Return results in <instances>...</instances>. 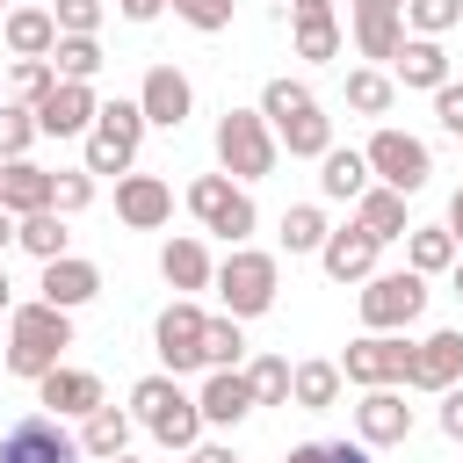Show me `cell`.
Listing matches in <instances>:
<instances>
[{
  "mask_svg": "<svg viewBox=\"0 0 463 463\" xmlns=\"http://www.w3.org/2000/svg\"><path fill=\"white\" fill-rule=\"evenodd\" d=\"M65 347H72V311H58V304H43V297L7 311V376L43 383V376L65 362Z\"/></svg>",
  "mask_w": 463,
  "mask_h": 463,
  "instance_id": "6da1fadb",
  "label": "cell"
},
{
  "mask_svg": "<svg viewBox=\"0 0 463 463\" xmlns=\"http://www.w3.org/2000/svg\"><path fill=\"white\" fill-rule=\"evenodd\" d=\"M260 116H268V130H275V145L289 159H326L333 152V116L318 109V94L304 80H268L260 87Z\"/></svg>",
  "mask_w": 463,
  "mask_h": 463,
  "instance_id": "7a4b0ae2",
  "label": "cell"
},
{
  "mask_svg": "<svg viewBox=\"0 0 463 463\" xmlns=\"http://www.w3.org/2000/svg\"><path fill=\"white\" fill-rule=\"evenodd\" d=\"M130 412L145 420V434L152 441H166V449H195L203 441V405L181 391V376H137L130 383Z\"/></svg>",
  "mask_w": 463,
  "mask_h": 463,
  "instance_id": "3957f363",
  "label": "cell"
},
{
  "mask_svg": "<svg viewBox=\"0 0 463 463\" xmlns=\"http://www.w3.org/2000/svg\"><path fill=\"white\" fill-rule=\"evenodd\" d=\"M210 289L224 297L232 318H260V311H275L282 268H275V253H260V246H232V253L217 260V282H210Z\"/></svg>",
  "mask_w": 463,
  "mask_h": 463,
  "instance_id": "277c9868",
  "label": "cell"
},
{
  "mask_svg": "<svg viewBox=\"0 0 463 463\" xmlns=\"http://www.w3.org/2000/svg\"><path fill=\"white\" fill-rule=\"evenodd\" d=\"M275 130H268V116L260 109H224L217 116V166L246 188V181H260V174H275Z\"/></svg>",
  "mask_w": 463,
  "mask_h": 463,
  "instance_id": "5b68a950",
  "label": "cell"
},
{
  "mask_svg": "<svg viewBox=\"0 0 463 463\" xmlns=\"http://www.w3.org/2000/svg\"><path fill=\"white\" fill-rule=\"evenodd\" d=\"M188 210H195L203 232H217V239H232V246H246V232L260 224V217H253V195H246L232 174H195V181H188Z\"/></svg>",
  "mask_w": 463,
  "mask_h": 463,
  "instance_id": "8992f818",
  "label": "cell"
},
{
  "mask_svg": "<svg viewBox=\"0 0 463 463\" xmlns=\"http://www.w3.org/2000/svg\"><path fill=\"white\" fill-rule=\"evenodd\" d=\"M137 137H145V109L137 101H101L94 130H87V174H130L137 159Z\"/></svg>",
  "mask_w": 463,
  "mask_h": 463,
  "instance_id": "52a82bcc",
  "label": "cell"
},
{
  "mask_svg": "<svg viewBox=\"0 0 463 463\" xmlns=\"http://www.w3.org/2000/svg\"><path fill=\"white\" fill-rule=\"evenodd\" d=\"M354 304H362V326H369V333H405V326L427 311V275H412V268H398V275H369Z\"/></svg>",
  "mask_w": 463,
  "mask_h": 463,
  "instance_id": "ba28073f",
  "label": "cell"
},
{
  "mask_svg": "<svg viewBox=\"0 0 463 463\" xmlns=\"http://www.w3.org/2000/svg\"><path fill=\"white\" fill-rule=\"evenodd\" d=\"M362 159H369V174H376L383 188H398V195H420V188H427V174H434L427 145H420L412 130H391V123L369 137V152H362Z\"/></svg>",
  "mask_w": 463,
  "mask_h": 463,
  "instance_id": "9c48e42d",
  "label": "cell"
},
{
  "mask_svg": "<svg viewBox=\"0 0 463 463\" xmlns=\"http://www.w3.org/2000/svg\"><path fill=\"white\" fill-rule=\"evenodd\" d=\"M80 434H65L51 412H22L7 434H0V463H80Z\"/></svg>",
  "mask_w": 463,
  "mask_h": 463,
  "instance_id": "30bf717a",
  "label": "cell"
},
{
  "mask_svg": "<svg viewBox=\"0 0 463 463\" xmlns=\"http://www.w3.org/2000/svg\"><path fill=\"white\" fill-rule=\"evenodd\" d=\"M405 362H412V340H398V333H362V340L340 354V376L362 383V391H391V383H405Z\"/></svg>",
  "mask_w": 463,
  "mask_h": 463,
  "instance_id": "8fae6325",
  "label": "cell"
},
{
  "mask_svg": "<svg viewBox=\"0 0 463 463\" xmlns=\"http://www.w3.org/2000/svg\"><path fill=\"white\" fill-rule=\"evenodd\" d=\"M203 311L188 304V297H174L166 311H159V326H152V347H159V362H166V376H188V369H203Z\"/></svg>",
  "mask_w": 463,
  "mask_h": 463,
  "instance_id": "7c38bea8",
  "label": "cell"
},
{
  "mask_svg": "<svg viewBox=\"0 0 463 463\" xmlns=\"http://www.w3.org/2000/svg\"><path fill=\"white\" fill-rule=\"evenodd\" d=\"M463 383V333H427L412 340V362H405V391H456Z\"/></svg>",
  "mask_w": 463,
  "mask_h": 463,
  "instance_id": "4fadbf2b",
  "label": "cell"
},
{
  "mask_svg": "<svg viewBox=\"0 0 463 463\" xmlns=\"http://www.w3.org/2000/svg\"><path fill=\"white\" fill-rule=\"evenodd\" d=\"M137 109H145V123H152V130H181V123H188V109H195L188 72H181V65H152V72H145V87H137Z\"/></svg>",
  "mask_w": 463,
  "mask_h": 463,
  "instance_id": "5bb4252c",
  "label": "cell"
},
{
  "mask_svg": "<svg viewBox=\"0 0 463 463\" xmlns=\"http://www.w3.org/2000/svg\"><path fill=\"white\" fill-rule=\"evenodd\" d=\"M36 405H43L51 420H87V412L109 405V398H101V376H94V369H65V362H58V369L36 383Z\"/></svg>",
  "mask_w": 463,
  "mask_h": 463,
  "instance_id": "9a60e30c",
  "label": "cell"
},
{
  "mask_svg": "<svg viewBox=\"0 0 463 463\" xmlns=\"http://www.w3.org/2000/svg\"><path fill=\"white\" fill-rule=\"evenodd\" d=\"M354 434H362V449H398V441L412 434V405L398 398V383H391V391H362Z\"/></svg>",
  "mask_w": 463,
  "mask_h": 463,
  "instance_id": "2e32d148",
  "label": "cell"
},
{
  "mask_svg": "<svg viewBox=\"0 0 463 463\" xmlns=\"http://www.w3.org/2000/svg\"><path fill=\"white\" fill-rule=\"evenodd\" d=\"M94 116H101L94 87H72V80H58V87L36 101V130H43V137H80V130H94Z\"/></svg>",
  "mask_w": 463,
  "mask_h": 463,
  "instance_id": "e0dca14e",
  "label": "cell"
},
{
  "mask_svg": "<svg viewBox=\"0 0 463 463\" xmlns=\"http://www.w3.org/2000/svg\"><path fill=\"white\" fill-rule=\"evenodd\" d=\"M116 217H123L130 232H159V224L174 217V188H166L159 174H123V181H116Z\"/></svg>",
  "mask_w": 463,
  "mask_h": 463,
  "instance_id": "ac0fdd59",
  "label": "cell"
},
{
  "mask_svg": "<svg viewBox=\"0 0 463 463\" xmlns=\"http://www.w3.org/2000/svg\"><path fill=\"white\" fill-rule=\"evenodd\" d=\"M376 253H383V239L362 232V224H340V232L318 246V260H326L333 282H369V275H376Z\"/></svg>",
  "mask_w": 463,
  "mask_h": 463,
  "instance_id": "d6986e66",
  "label": "cell"
},
{
  "mask_svg": "<svg viewBox=\"0 0 463 463\" xmlns=\"http://www.w3.org/2000/svg\"><path fill=\"white\" fill-rule=\"evenodd\" d=\"M195 405H203V427H239L260 398H253L246 369H210V376H203V391H195Z\"/></svg>",
  "mask_w": 463,
  "mask_h": 463,
  "instance_id": "ffe728a7",
  "label": "cell"
},
{
  "mask_svg": "<svg viewBox=\"0 0 463 463\" xmlns=\"http://www.w3.org/2000/svg\"><path fill=\"white\" fill-rule=\"evenodd\" d=\"M43 304H58V311H80L87 297H101V268L94 260H80V253H65V260H43Z\"/></svg>",
  "mask_w": 463,
  "mask_h": 463,
  "instance_id": "44dd1931",
  "label": "cell"
},
{
  "mask_svg": "<svg viewBox=\"0 0 463 463\" xmlns=\"http://www.w3.org/2000/svg\"><path fill=\"white\" fill-rule=\"evenodd\" d=\"M354 43H362V58H398L405 51V7L354 0Z\"/></svg>",
  "mask_w": 463,
  "mask_h": 463,
  "instance_id": "7402d4cb",
  "label": "cell"
},
{
  "mask_svg": "<svg viewBox=\"0 0 463 463\" xmlns=\"http://www.w3.org/2000/svg\"><path fill=\"white\" fill-rule=\"evenodd\" d=\"M391 65H398L405 87H427V94L449 87V51H441V36H405V51H398Z\"/></svg>",
  "mask_w": 463,
  "mask_h": 463,
  "instance_id": "603a6c76",
  "label": "cell"
},
{
  "mask_svg": "<svg viewBox=\"0 0 463 463\" xmlns=\"http://www.w3.org/2000/svg\"><path fill=\"white\" fill-rule=\"evenodd\" d=\"M51 181H58V174H43V166H29V159H7V174H0V210H14V217L51 210Z\"/></svg>",
  "mask_w": 463,
  "mask_h": 463,
  "instance_id": "cb8c5ba5",
  "label": "cell"
},
{
  "mask_svg": "<svg viewBox=\"0 0 463 463\" xmlns=\"http://www.w3.org/2000/svg\"><path fill=\"white\" fill-rule=\"evenodd\" d=\"M463 253H456V232L449 224H412L405 232V268L412 275H449Z\"/></svg>",
  "mask_w": 463,
  "mask_h": 463,
  "instance_id": "d4e9b609",
  "label": "cell"
},
{
  "mask_svg": "<svg viewBox=\"0 0 463 463\" xmlns=\"http://www.w3.org/2000/svg\"><path fill=\"white\" fill-rule=\"evenodd\" d=\"M159 275L188 297V289H210L217 282V268H210V253H203V239H166L159 246Z\"/></svg>",
  "mask_w": 463,
  "mask_h": 463,
  "instance_id": "484cf974",
  "label": "cell"
},
{
  "mask_svg": "<svg viewBox=\"0 0 463 463\" xmlns=\"http://www.w3.org/2000/svg\"><path fill=\"white\" fill-rule=\"evenodd\" d=\"M80 449H87L94 463H116V456L130 449V412H123V405H94V412L80 420Z\"/></svg>",
  "mask_w": 463,
  "mask_h": 463,
  "instance_id": "4316f807",
  "label": "cell"
},
{
  "mask_svg": "<svg viewBox=\"0 0 463 463\" xmlns=\"http://www.w3.org/2000/svg\"><path fill=\"white\" fill-rule=\"evenodd\" d=\"M7 51H14V58H51V51H58L51 7H7Z\"/></svg>",
  "mask_w": 463,
  "mask_h": 463,
  "instance_id": "83f0119b",
  "label": "cell"
},
{
  "mask_svg": "<svg viewBox=\"0 0 463 463\" xmlns=\"http://www.w3.org/2000/svg\"><path fill=\"white\" fill-rule=\"evenodd\" d=\"M289 36H297V58H311V65L340 58V14H333V7H297Z\"/></svg>",
  "mask_w": 463,
  "mask_h": 463,
  "instance_id": "f1b7e54d",
  "label": "cell"
},
{
  "mask_svg": "<svg viewBox=\"0 0 463 463\" xmlns=\"http://www.w3.org/2000/svg\"><path fill=\"white\" fill-rule=\"evenodd\" d=\"M318 188H326L333 203H362V195H369V159L347 152V145H333V152L318 159Z\"/></svg>",
  "mask_w": 463,
  "mask_h": 463,
  "instance_id": "f546056e",
  "label": "cell"
},
{
  "mask_svg": "<svg viewBox=\"0 0 463 463\" xmlns=\"http://www.w3.org/2000/svg\"><path fill=\"white\" fill-rule=\"evenodd\" d=\"M340 362H297V383H289V405L297 412H333L340 405Z\"/></svg>",
  "mask_w": 463,
  "mask_h": 463,
  "instance_id": "4dcf8cb0",
  "label": "cell"
},
{
  "mask_svg": "<svg viewBox=\"0 0 463 463\" xmlns=\"http://www.w3.org/2000/svg\"><path fill=\"white\" fill-rule=\"evenodd\" d=\"M354 224H362V232H376L383 246L412 232V224H405V195H398V188H369V195L354 203Z\"/></svg>",
  "mask_w": 463,
  "mask_h": 463,
  "instance_id": "1f68e13d",
  "label": "cell"
},
{
  "mask_svg": "<svg viewBox=\"0 0 463 463\" xmlns=\"http://www.w3.org/2000/svg\"><path fill=\"white\" fill-rule=\"evenodd\" d=\"M109 58H101V43L94 36H58V51H51V72L58 80H72V87H94V72H101Z\"/></svg>",
  "mask_w": 463,
  "mask_h": 463,
  "instance_id": "d6a6232c",
  "label": "cell"
},
{
  "mask_svg": "<svg viewBox=\"0 0 463 463\" xmlns=\"http://www.w3.org/2000/svg\"><path fill=\"white\" fill-rule=\"evenodd\" d=\"M65 217L58 210H36V217H22V232H14V246L22 253H36V260H65Z\"/></svg>",
  "mask_w": 463,
  "mask_h": 463,
  "instance_id": "836d02e7",
  "label": "cell"
},
{
  "mask_svg": "<svg viewBox=\"0 0 463 463\" xmlns=\"http://www.w3.org/2000/svg\"><path fill=\"white\" fill-rule=\"evenodd\" d=\"M391 94H398L391 72H376V65H354V72H347V109H354V116H383Z\"/></svg>",
  "mask_w": 463,
  "mask_h": 463,
  "instance_id": "e575fe53",
  "label": "cell"
},
{
  "mask_svg": "<svg viewBox=\"0 0 463 463\" xmlns=\"http://www.w3.org/2000/svg\"><path fill=\"white\" fill-rule=\"evenodd\" d=\"M239 354H246L239 318H232V311H224V318H210V326H203V369H239Z\"/></svg>",
  "mask_w": 463,
  "mask_h": 463,
  "instance_id": "d590c367",
  "label": "cell"
},
{
  "mask_svg": "<svg viewBox=\"0 0 463 463\" xmlns=\"http://www.w3.org/2000/svg\"><path fill=\"white\" fill-rule=\"evenodd\" d=\"M58 87V72H51V58H14V72H7V101H22V109H36L43 94Z\"/></svg>",
  "mask_w": 463,
  "mask_h": 463,
  "instance_id": "8d00e7d4",
  "label": "cell"
},
{
  "mask_svg": "<svg viewBox=\"0 0 463 463\" xmlns=\"http://www.w3.org/2000/svg\"><path fill=\"white\" fill-rule=\"evenodd\" d=\"M326 239H333V224H326V217H318L311 203H297V210H282V246H289V253H318Z\"/></svg>",
  "mask_w": 463,
  "mask_h": 463,
  "instance_id": "74e56055",
  "label": "cell"
},
{
  "mask_svg": "<svg viewBox=\"0 0 463 463\" xmlns=\"http://www.w3.org/2000/svg\"><path fill=\"white\" fill-rule=\"evenodd\" d=\"M246 383H253V398H260V405H289V383H297V362H282V354H260V362L246 369Z\"/></svg>",
  "mask_w": 463,
  "mask_h": 463,
  "instance_id": "f35d334b",
  "label": "cell"
},
{
  "mask_svg": "<svg viewBox=\"0 0 463 463\" xmlns=\"http://www.w3.org/2000/svg\"><path fill=\"white\" fill-rule=\"evenodd\" d=\"M36 137H43V130H36V109H22V101H0V159H22Z\"/></svg>",
  "mask_w": 463,
  "mask_h": 463,
  "instance_id": "ab89813d",
  "label": "cell"
},
{
  "mask_svg": "<svg viewBox=\"0 0 463 463\" xmlns=\"http://www.w3.org/2000/svg\"><path fill=\"white\" fill-rule=\"evenodd\" d=\"M463 22V0H405V29L412 36H441Z\"/></svg>",
  "mask_w": 463,
  "mask_h": 463,
  "instance_id": "60d3db41",
  "label": "cell"
},
{
  "mask_svg": "<svg viewBox=\"0 0 463 463\" xmlns=\"http://www.w3.org/2000/svg\"><path fill=\"white\" fill-rule=\"evenodd\" d=\"M87 203H94V174H87V166H72V174L51 181V210H58V217H80Z\"/></svg>",
  "mask_w": 463,
  "mask_h": 463,
  "instance_id": "b9f144b4",
  "label": "cell"
},
{
  "mask_svg": "<svg viewBox=\"0 0 463 463\" xmlns=\"http://www.w3.org/2000/svg\"><path fill=\"white\" fill-rule=\"evenodd\" d=\"M282 463H376L362 441H297Z\"/></svg>",
  "mask_w": 463,
  "mask_h": 463,
  "instance_id": "7bdbcfd3",
  "label": "cell"
},
{
  "mask_svg": "<svg viewBox=\"0 0 463 463\" xmlns=\"http://www.w3.org/2000/svg\"><path fill=\"white\" fill-rule=\"evenodd\" d=\"M51 22H58V36H94L101 29V0H58Z\"/></svg>",
  "mask_w": 463,
  "mask_h": 463,
  "instance_id": "ee69618b",
  "label": "cell"
},
{
  "mask_svg": "<svg viewBox=\"0 0 463 463\" xmlns=\"http://www.w3.org/2000/svg\"><path fill=\"white\" fill-rule=\"evenodd\" d=\"M174 14H181L188 29H203V36L232 29V0H174Z\"/></svg>",
  "mask_w": 463,
  "mask_h": 463,
  "instance_id": "f6af8a7d",
  "label": "cell"
},
{
  "mask_svg": "<svg viewBox=\"0 0 463 463\" xmlns=\"http://www.w3.org/2000/svg\"><path fill=\"white\" fill-rule=\"evenodd\" d=\"M434 123H441L449 137H463V87H456V80H449V87L434 94Z\"/></svg>",
  "mask_w": 463,
  "mask_h": 463,
  "instance_id": "bcb514c9",
  "label": "cell"
},
{
  "mask_svg": "<svg viewBox=\"0 0 463 463\" xmlns=\"http://www.w3.org/2000/svg\"><path fill=\"white\" fill-rule=\"evenodd\" d=\"M441 434H449V441H463V383H456V391H441Z\"/></svg>",
  "mask_w": 463,
  "mask_h": 463,
  "instance_id": "7dc6e473",
  "label": "cell"
},
{
  "mask_svg": "<svg viewBox=\"0 0 463 463\" xmlns=\"http://www.w3.org/2000/svg\"><path fill=\"white\" fill-rule=\"evenodd\" d=\"M116 7H123V22H152V14H166L174 0H116Z\"/></svg>",
  "mask_w": 463,
  "mask_h": 463,
  "instance_id": "c3c4849f",
  "label": "cell"
},
{
  "mask_svg": "<svg viewBox=\"0 0 463 463\" xmlns=\"http://www.w3.org/2000/svg\"><path fill=\"white\" fill-rule=\"evenodd\" d=\"M188 463H239V456H232L224 441H195V449H188Z\"/></svg>",
  "mask_w": 463,
  "mask_h": 463,
  "instance_id": "681fc988",
  "label": "cell"
},
{
  "mask_svg": "<svg viewBox=\"0 0 463 463\" xmlns=\"http://www.w3.org/2000/svg\"><path fill=\"white\" fill-rule=\"evenodd\" d=\"M14 232H22V217H14V210H0V253L14 246Z\"/></svg>",
  "mask_w": 463,
  "mask_h": 463,
  "instance_id": "f907efd6",
  "label": "cell"
},
{
  "mask_svg": "<svg viewBox=\"0 0 463 463\" xmlns=\"http://www.w3.org/2000/svg\"><path fill=\"white\" fill-rule=\"evenodd\" d=\"M449 232H456V246H463V188H456V203H449Z\"/></svg>",
  "mask_w": 463,
  "mask_h": 463,
  "instance_id": "816d5d0a",
  "label": "cell"
},
{
  "mask_svg": "<svg viewBox=\"0 0 463 463\" xmlns=\"http://www.w3.org/2000/svg\"><path fill=\"white\" fill-rule=\"evenodd\" d=\"M0 311H14V282H7V268H0Z\"/></svg>",
  "mask_w": 463,
  "mask_h": 463,
  "instance_id": "f5cc1de1",
  "label": "cell"
},
{
  "mask_svg": "<svg viewBox=\"0 0 463 463\" xmlns=\"http://www.w3.org/2000/svg\"><path fill=\"white\" fill-rule=\"evenodd\" d=\"M449 275H456V297H463V260H456V268H449Z\"/></svg>",
  "mask_w": 463,
  "mask_h": 463,
  "instance_id": "db71d44e",
  "label": "cell"
},
{
  "mask_svg": "<svg viewBox=\"0 0 463 463\" xmlns=\"http://www.w3.org/2000/svg\"><path fill=\"white\" fill-rule=\"evenodd\" d=\"M297 7H333V0H297Z\"/></svg>",
  "mask_w": 463,
  "mask_h": 463,
  "instance_id": "11a10c76",
  "label": "cell"
},
{
  "mask_svg": "<svg viewBox=\"0 0 463 463\" xmlns=\"http://www.w3.org/2000/svg\"><path fill=\"white\" fill-rule=\"evenodd\" d=\"M383 7H405V0H383Z\"/></svg>",
  "mask_w": 463,
  "mask_h": 463,
  "instance_id": "9f6ffc18",
  "label": "cell"
},
{
  "mask_svg": "<svg viewBox=\"0 0 463 463\" xmlns=\"http://www.w3.org/2000/svg\"><path fill=\"white\" fill-rule=\"evenodd\" d=\"M116 463H137V456H116Z\"/></svg>",
  "mask_w": 463,
  "mask_h": 463,
  "instance_id": "6f0895ef",
  "label": "cell"
},
{
  "mask_svg": "<svg viewBox=\"0 0 463 463\" xmlns=\"http://www.w3.org/2000/svg\"><path fill=\"white\" fill-rule=\"evenodd\" d=\"M0 174H7V159H0Z\"/></svg>",
  "mask_w": 463,
  "mask_h": 463,
  "instance_id": "680465c9",
  "label": "cell"
},
{
  "mask_svg": "<svg viewBox=\"0 0 463 463\" xmlns=\"http://www.w3.org/2000/svg\"><path fill=\"white\" fill-rule=\"evenodd\" d=\"M0 7H7V0H0Z\"/></svg>",
  "mask_w": 463,
  "mask_h": 463,
  "instance_id": "91938a15",
  "label": "cell"
}]
</instances>
